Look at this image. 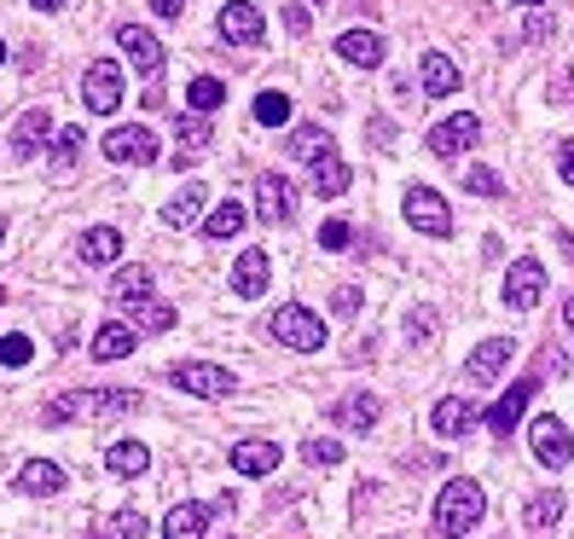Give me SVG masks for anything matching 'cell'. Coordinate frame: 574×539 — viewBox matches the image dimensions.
<instances>
[{
  "mask_svg": "<svg viewBox=\"0 0 574 539\" xmlns=\"http://www.w3.org/2000/svg\"><path fill=\"white\" fill-rule=\"evenodd\" d=\"M146 406L139 389H70V395L47 401V424H76V418H128Z\"/></svg>",
  "mask_w": 574,
  "mask_h": 539,
  "instance_id": "1",
  "label": "cell"
},
{
  "mask_svg": "<svg viewBox=\"0 0 574 539\" xmlns=\"http://www.w3.org/2000/svg\"><path fill=\"white\" fill-rule=\"evenodd\" d=\"M116 47L128 53V65H134L139 76H146V93H139V105H146V111H162V105H169V93H162V58H169V53H162V41H157L151 30H139V24H122V30H116Z\"/></svg>",
  "mask_w": 574,
  "mask_h": 539,
  "instance_id": "2",
  "label": "cell"
},
{
  "mask_svg": "<svg viewBox=\"0 0 574 539\" xmlns=\"http://www.w3.org/2000/svg\"><path fill=\"white\" fill-rule=\"evenodd\" d=\"M482 516H487V493L476 482H464V475H459V482L441 487V499H436V534L441 539H464Z\"/></svg>",
  "mask_w": 574,
  "mask_h": 539,
  "instance_id": "3",
  "label": "cell"
},
{
  "mask_svg": "<svg viewBox=\"0 0 574 539\" xmlns=\"http://www.w3.org/2000/svg\"><path fill=\"white\" fill-rule=\"evenodd\" d=\"M268 330L284 348H296V355H319V348H325V319L314 314V307H302V302H284L279 314L268 319Z\"/></svg>",
  "mask_w": 574,
  "mask_h": 539,
  "instance_id": "4",
  "label": "cell"
},
{
  "mask_svg": "<svg viewBox=\"0 0 574 539\" xmlns=\"http://www.w3.org/2000/svg\"><path fill=\"white\" fill-rule=\"evenodd\" d=\"M169 383L180 395H198V401H227L238 389V378L215 360H180V366H169Z\"/></svg>",
  "mask_w": 574,
  "mask_h": 539,
  "instance_id": "5",
  "label": "cell"
},
{
  "mask_svg": "<svg viewBox=\"0 0 574 539\" xmlns=\"http://www.w3.org/2000/svg\"><path fill=\"white\" fill-rule=\"evenodd\" d=\"M401 215L424 238H453V210H447V198L436 192V186H413L406 203H401Z\"/></svg>",
  "mask_w": 574,
  "mask_h": 539,
  "instance_id": "6",
  "label": "cell"
},
{
  "mask_svg": "<svg viewBox=\"0 0 574 539\" xmlns=\"http://www.w3.org/2000/svg\"><path fill=\"white\" fill-rule=\"evenodd\" d=\"M99 145H105V157H111V162H139V169H151V162L162 157L157 134H151V128H139V122H122V128H111Z\"/></svg>",
  "mask_w": 574,
  "mask_h": 539,
  "instance_id": "7",
  "label": "cell"
},
{
  "mask_svg": "<svg viewBox=\"0 0 574 539\" xmlns=\"http://www.w3.org/2000/svg\"><path fill=\"white\" fill-rule=\"evenodd\" d=\"M81 105H88L93 116H116L122 105V70L111 65V58H93L88 76H81Z\"/></svg>",
  "mask_w": 574,
  "mask_h": 539,
  "instance_id": "8",
  "label": "cell"
},
{
  "mask_svg": "<svg viewBox=\"0 0 574 539\" xmlns=\"http://www.w3.org/2000/svg\"><path fill=\"white\" fill-rule=\"evenodd\" d=\"M540 296H545V267L534 256H522L505 273V307L510 314H528V307H540Z\"/></svg>",
  "mask_w": 574,
  "mask_h": 539,
  "instance_id": "9",
  "label": "cell"
},
{
  "mask_svg": "<svg viewBox=\"0 0 574 539\" xmlns=\"http://www.w3.org/2000/svg\"><path fill=\"white\" fill-rule=\"evenodd\" d=\"M528 441H534V459L545 470H563L574 459V435L563 418H534V429H528Z\"/></svg>",
  "mask_w": 574,
  "mask_h": 539,
  "instance_id": "10",
  "label": "cell"
},
{
  "mask_svg": "<svg viewBox=\"0 0 574 539\" xmlns=\"http://www.w3.org/2000/svg\"><path fill=\"white\" fill-rule=\"evenodd\" d=\"M378 418H383V401L372 395V389H354V395H342V401L331 406V424L348 429V435H372Z\"/></svg>",
  "mask_w": 574,
  "mask_h": 539,
  "instance_id": "11",
  "label": "cell"
},
{
  "mask_svg": "<svg viewBox=\"0 0 574 539\" xmlns=\"http://www.w3.org/2000/svg\"><path fill=\"white\" fill-rule=\"evenodd\" d=\"M256 215H261V226H284L296 215V192H291V180L284 175H261L256 180Z\"/></svg>",
  "mask_w": 574,
  "mask_h": 539,
  "instance_id": "12",
  "label": "cell"
},
{
  "mask_svg": "<svg viewBox=\"0 0 574 539\" xmlns=\"http://www.w3.org/2000/svg\"><path fill=\"white\" fill-rule=\"evenodd\" d=\"M215 30H221V41H227V47H256L268 24H261V12L250 7V0H233V7H221Z\"/></svg>",
  "mask_w": 574,
  "mask_h": 539,
  "instance_id": "13",
  "label": "cell"
},
{
  "mask_svg": "<svg viewBox=\"0 0 574 539\" xmlns=\"http://www.w3.org/2000/svg\"><path fill=\"white\" fill-rule=\"evenodd\" d=\"M482 139V122L476 116H447V122H436V128H429V151L436 157H459V151H470V145Z\"/></svg>",
  "mask_w": 574,
  "mask_h": 539,
  "instance_id": "14",
  "label": "cell"
},
{
  "mask_svg": "<svg viewBox=\"0 0 574 539\" xmlns=\"http://www.w3.org/2000/svg\"><path fill=\"white\" fill-rule=\"evenodd\" d=\"M510 355H517V343H510V337H487L476 355L464 360L470 383H499V378H505V366H510Z\"/></svg>",
  "mask_w": 574,
  "mask_h": 539,
  "instance_id": "15",
  "label": "cell"
},
{
  "mask_svg": "<svg viewBox=\"0 0 574 539\" xmlns=\"http://www.w3.org/2000/svg\"><path fill=\"white\" fill-rule=\"evenodd\" d=\"M383 47H389V41L378 30H348V35H337V58H342V65H354V70H378L383 65Z\"/></svg>",
  "mask_w": 574,
  "mask_h": 539,
  "instance_id": "16",
  "label": "cell"
},
{
  "mask_svg": "<svg viewBox=\"0 0 574 539\" xmlns=\"http://www.w3.org/2000/svg\"><path fill=\"white\" fill-rule=\"evenodd\" d=\"M429 429H436L441 441H459V435L476 429V406L459 401V395H447V401H436V412H429Z\"/></svg>",
  "mask_w": 574,
  "mask_h": 539,
  "instance_id": "17",
  "label": "cell"
},
{
  "mask_svg": "<svg viewBox=\"0 0 574 539\" xmlns=\"http://www.w3.org/2000/svg\"><path fill=\"white\" fill-rule=\"evenodd\" d=\"M418 81H424V99H447V93H459V65L447 53H424Z\"/></svg>",
  "mask_w": 574,
  "mask_h": 539,
  "instance_id": "18",
  "label": "cell"
},
{
  "mask_svg": "<svg viewBox=\"0 0 574 539\" xmlns=\"http://www.w3.org/2000/svg\"><path fill=\"white\" fill-rule=\"evenodd\" d=\"M151 290H157V279L146 273V267H122V273L111 279V307H146L151 302Z\"/></svg>",
  "mask_w": 574,
  "mask_h": 539,
  "instance_id": "19",
  "label": "cell"
},
{
  "mask_svg": "<svg viewBox=\"0 0 574 539\" xmlns=\"http://www.w3.org/2000/svg\"><path fill=\"white\" fill-rule=\"evenodd\" d=\"M18 493H30V499H53V493H65V470L53 459H30L18 470Z\"/></svg>",
  "mask_w": 574,
  "mask_h": 539,
  "instance_id": "20",
  "label": "cell"
},
{
  "mask_svg": "<svg viewBox=\"0 0 574 539\" xmlns=\"http://www.w3.org/2000/svg\"><path fill=\"white\" fill-rule=\"evenodd\" d=\"M284 464V452L273 441H233V470L238 475H273Z\"/></svg>",
  "mask_w": 574,
  "mask_h": 539,
  "instance_id": "21",
  "label": "cell"
},
{
  "mask_svg": "<svg viewBox=\"0 0 574 539\" xmlns=\"http://www.w3.org/2000/svg\"><path fill=\"white\" fill-rule=\"evenodd\" d=\"M268 279H273L268 250H244V256H238V267H233V290H238V296H261V290H268Z\"/></svg>",
  "mask_w": 574,
  "mask_h": 539,
  "instance_id": "22",
  "label": "cell"
},
{
  "mask_svg": "<svg viewBox=\"0 0 574 539\" xmlns=\"http://www.w3.org/2000/svg\"><path fill=\"white\" fill-rule=\"evenodd\" d=\"M210 516H215V505H175L169 510V523H162V539H203L210 534Z\"/></svg>",
  "mask_w": 574,
  "mask_h": 539,
  "instance_id": "23",
  "label": "cell"
},
{
  "mask_svg": "<svg viewBox=\"0 0 574 539\" xmlns=\"http://www.w3.org/2000/svg\"><path fill=\"white\" fill-rule=\"evenodd\" d=\"M76 256L88 261V267H111L122 256V233H116V226H93V233H81Z\"/></svg>",
  "mask_w": 574,
  "mask_h": 539,
  "instance_id": "24",
  "label": "cell"
},
{
  "mask_svg": "<svg viewBox=\"0 0 574 539\" xmlns=\"http://www.w3.org/2000/svg\"><path fill=\"white\" fill-rule=\"evenodd\" d=\"M528 395H534V378H528V383H517V389H510V395H505L494 412H487V429H494L499 441H510V429H517V418H522Z\"/></svg>",
  "mask_w": 574,
  "mask_h": 539,
  "instance_id": "25",
  "label": "cell"
},
{
  "mask_svg": "<svg viewBox=\"0 0 574 539\" xmlns=\"http://www.w3.org/2000/svg\"><path fill=\"white\" fill-rule=\"evenodd\" d=\"M47 134H53V116L47 111H24V122L12 128V157H35L41 145H47Z\"/></svg>",
  "mask_w": 574,
  "mask_h": 539,
  "instance_id": "26",
  "label": "cell"
},
{
  "mask_svg": "<svg viewBox=\"0 0 574 539\" xmlns=\"http://www.w3.org/2000/svg\"><path fill=\"white\" fill-rule=\"evenodd\" d=\"M139 348V330L134 325H99L93 330V360H122Z\"/></svg>",
  "mask_w": 574,
  "mask_h": 539,
  "instance_id": "27",
  "label": "cell"
},
{
  "mask_svg": "<svg viewBox=\"0 0 574 539\" xmlns=\"http://www.w3.org/2000/svg\"><path fill=\"white\" fill-rule=\"evenodd\" d=\"M198 215H203V186H180V192L162 203V221H169L175 233L180 226H198Z\"/></svg>",
  "mask_w": 574,
  "mask_h": 539,
  "instance_id": "28",
  "label": "cell"
},
{
  "mask_svg": "<svg viewBox=\"0 0 574 539\" xmlns=\"http://www.w3.org/2000/svg\"><path fill=\"white\" fill-rule=\"evenodd\" d=\"M146 464H151V452L139 447V441H116V447L105 452V470H111V475H122V482H134V475H146Z\"/></svg>",
  "mask_w": 574,
  "mask_h": 539,
  "instance_id": "29",
  "label": "cell"
},
{
  "mask_svg": "<svg viewBox=\"0 0 574 539\" xmlns=\"http://www.w3.org/2000/svg\"><path fill=\"white\" fill-rule=\"evenodd\" d=\"M314 192H319V198H342V192H348V162H342L337 151L314 157Z\"/></svg>",
  "mask_w": 574,
  "mask_h": 539,
  "instance_id": "30",
  "label": "cell"
},
{
  "mask_svg": "<svg viewBox=\"0 0 574 539\" xmlns=\"http://www.w3.org/2000/svg\"><path fill=\"white\" fill-rule=\"evenodd\" d=\"M563 510H569L563 493H534V499H528V516H522V523L534 528V534H545V528H558V523H563Z\"/></svg>",
  "mask_w": 574,
  "mask_h": 539,
  "instance_id": "31",
  "label": "cell"
},
{
  "mask_svg": "<svg viewBox=\"0 0 574 539\" xmlns=\"http://www.w3.org/2000/svg\"><path fill=\"white\" fill-rule=\"evenodd\" d=\"M187 105H192L198 116L221 111V105H227V81H221V76H198L192 88H187Z\"/></svg>",
  "mask_w": 574,
  "mask_h": 539,
  "instance_id": "32",
  "label": "cell"
},
{
  "mask_svg": "<svg viewBox=\"0 0 574 539\" xmlns=\"http://www.w3.org/2000/svg\"><path fill=\"white\" fill-rule=\"evenodd\" d=\"M284 145H291V157L314 162V157H325V151H331V134H325L319 122H302V128H296L291 139H284Z\"/></svg>",
  "mask_w": 574,
  "mask_h": 539,
  "instance_id": "33",
  "label": "cell"
},
{
  "mask_svg": "<svg viewBox=\"0 0 574 539\" xmlns=\"http://www.w3.org/2000/svg\"><path fill=\"white\" fill-rule=\"evenodd\" d=\"M175 134H180V151H187V157H198V151H210V139H215V128H210V116H180L175 122Z\"/></svg>",
  "mask_w": 574,
  "mask_h": 539,
  "instance_id": "34",
  "label": "cell"
},
{
  "mask_svg": "<svg viewBox=\"0 0 574 539\" xmlns=\"http://www.w3.org/2000/svg\"><path fill=\"white\" fill-rule=\"evenodd\" d=\"M244 233V203H221V210L203 221V238H233Z\"/></svg>",
  "mask_w": 574,
  "mask_h": 539,
  "instance_id": "35",
  "label": "cell"
},
{
  "mask_svg": "<svg viewBox=\"0 0 574 539\" xmlns=\"http://www.w3.org/2000/svg\"><path fill=\"white\" fill-rule=\"evenodd\" d=\"M256 122H261V128H279V122H291V93H261V99H256Z\"/></svg>",
  "mask_w": 574,
  "mask_h": 539,
  "instance_id": "36",
  "label": "cell"
},
{
  "mask_svg": "<svg viewBox=\"0 0 574 539\" xmlns=\"http://www.w3.org/2000/svg\"><path fill=\"white\" fill-rule=\"evenodd\" d=\"M81 139H88L81 128H58L53 134V169H70V162L81 157Z\"/></svg>",
  "mask_w": 574,
  "mask_h": 539,
  "instance_id": "37",
  "label": "cell"
},
{
  "mask_svg": "<svg viewBox=\"0 0 574 539\" xmlns=\"http://www.w3.org/2000/svg\"><path fill=\"white\" fill-rule=\"evenodd\" d=\"M302 459L319 464V470H331V464H342V441H331V435H314V441L302 447Z\"/></svg>",
  "mask_w": 574,
  "mask_h": 539,
  "instance_id": "38",
  "label": "cell"
},
{
  "mask_svg": "<svg viewBox=\"0 0 574 539\" xmlns=\"http://www.w3.org/2000/svg\"><path fill=\"white\" fill-rule=\"evenodd\" d=\"M111 534L116 539H151V523H146V510H116L111 516Z\"/></svg>",
  "mask_w": 574,
  "mask_h": 539,
  "instance_id": "39",
  "label": "cell"
},
{
  "mask_svg": "<svg viewBox=\"0 0 574 539\" xmlns=\"http://www.w3.org/2000/svg\"><path fill=\"white\" fill-rule=\"evenodd\" d=\"M139 330H151V337L175 330V307L169 302H146V307H139Z\"/></svg>",
  "mask_w": 574,
  "mask_h": 539,
  "instance_id": "40",
  "label": "cell"
},
{
  "mask_svg": "<svg viewBox=\"0 0 574 539\" xmlns=\"http://www.w3.org/2000/svg\"><path fill=\"white\" fill-rule=\"evenodd\" d=\"M30 355H35L30 337H18V330H12V337H0V366H30Z\"/></svg>",
  "mask_w": 574,
  "mask_h": 539,
  "instance_id": "41",
  "label": "cell"
},
{
  "mask_svg": "<svg viewBox=\"0 0 574 539\" xmlns=\"http://www.w3.org/2000/svg\"><path fill=\"white\" fill-rule=\"evenodd\" d=\"M406 337H413V343L436 337V307H413V314H406Z\"/></svg>",
  "mask_w": 574,
  "mask_h": 539,
  "instance_id": "42",
  "label": "cell"
},
{
  "mask_svg": "<svg viewBox=\"0 0 574 539\" xmlns=\"http://www.w3.org/2000/svg\"><path fill=\"white\" fill-rule=\"evenodd\" d=\"M319 244H325V250H348V244H354V226H348V221H325L319 226Z\"/></svg>",
  "mask_w": 574,
  "mask_h": 539,
  "instance_id": "43",
  "label": "cell"
},
{
  "mask_svg": "<svg viewBox=\"0 0 574 539\" xmlns=\"http://www.w3.org/2000/svg\"><path fill=\"white\" fill-rule=\"evenodd\" d=\"M464 186H470V192H476V198H499V192H505L494 169H470V175H464Z\"/></svg>",
  "mask_w": 574,
  "mask_h": 539,
  "instance_id": "44",
  "label": "cell"
},
{
  "mask_svg": "<svg viewBox=\"0 0 574 539\" xmlns=\"http://www.w3.org/2000/svg\"><path fill=\"white\" fill-rule=\"evenodd\" d=\"M331 314L348 319V314H360V284H342L337 296H331Z\"/></svg>",
  "mask_w": 574,
  "mask_h": 539,
  "instance_id": "45",
  "label": "cell"
},
{
  "mask_svg": "<svg viewBox=\"0 0 574 539\" xmlns=\"http://www.w3.org/2000/svg\"><path fill=\"white\" fill-rule=\"evenodd\" d=\"M284 30H291V35H307V30H314V18H307V7H284Z\"/></svg>",
  "mask_w": 574,
  "mask_h": 539,
  "instance_id": "46",
  "label": "cell"
},
{
  "mask_svg": "<svg viewBox=\"0 0 574 539\" xmlns=\"http://www.w3.org/2000/svg\"><path fill=\"white\" fill-rule=\"evenodd\" d=\"M551 35H558V24L540 12V18H528V35H522V41H534V47H540V41H551Z\"/></svg>",
  "mask_w": 574,
  "mask_h": 539,
  "instance_id": "47",
  "label": "cell"
},
{
  "mask_svg": "<svg viewBox=\"0 0 574 539\" xmlns=\"http://www.w3.org/2000/svg\"><path fill=\"white\" fill-rule=\"evenodd\" d=\"M365 134H372V145H395V122L378 116V122H365Z\"/></svg>",
  "mask_w": 574,
  "mask_h": 539,
  "instance_id": "48",
  "label": "cell"
},
{
  "mask_svg": "<svg viewBox=\"0 0 574 539\" xmlns=\"http://www.w3.org/2000/svg\"><path fill=\"white\" fill-rule=\"evenodd\" d=\"M558 175H563V186H574V139L558 145Z\"/></svg>",
  "mask_w": 574,
  "mask_h": 539,
  "instance_id": "49",
  "label": "cell"
},
{
  "mask_svg": "<svg viewBox=\"0 0 574 539\" xmlns=\"http://www.w3.org/2000/svg\"><path fill=\"white\" fill-rule=\"evenodd\" d=\"M151 12L157 18H180V12H187V0H151Z\"/></svg>",
  "mask_w": 574,
  "mask_h": 539,
  "instance_id": "50",
  "label": "cell"
},
{
  "mask_svg": "<svg viewBox=\"0 0 574 539\" xmlns=\"http://www.w3.org/2000/svg\"><path fill=\"white\" fill-rule=\"evenodd\" d=\"M30 7H35V12H58L65 0H30Z\"/></svg>",
  "mask_w": 574,
  "mask_h": 539,
  "instance_id": "51",
  "label": "cell"
},
{
  "mask_svg": "<svg viewBox=\"0 0 574 539\" xmlns=\"http://www.w3.org/2000/svg\"><path fill=\"white\" fill-rule=\"evenodd\" d=\"M563 319H569V330H574V296L563 302Z\"/></svg>",
  "mask_w": 574,
  "mask_h": 539,
  "instance_id": "52",
  "label": "cell"
},
{
  "mask_svg": "<svg viewBox=\"0 0 574 539\" xmlns=\"http://www.w3.org/2000/svg\"><path fill=\"white\" fill-rule=\"evenodd\" d=\"M88 539H116V534H111V528H93V534H88Z\"/></svg>",
  "mask_w": 574,
  "mask_h": 539,
  "instance_id": "53",
  "label": "cell"
},
{
  "mask_svg": "<svg viewBox=\"0 0 574 539\" xmlns=\"http://www.w3.org/2000/svg\"><path fill=\"white\" fill-rule=\"evenodd\" d=\"M517 7H545V0H517Z\"/></svg>",
  "mask_w": 574,
  "mask_h": 539,
  "instance_id": "54",
  "label": "cell"
},
{
  "mask_svg": "<svg viewBox=\"0 0 574 539\" xmlns=\"http://www.w3.org/2000/svg\"><path fill=\"white\" fill-rule=\"evenodd\" d=\"M0 244H7V221H0Z\"/></svg>",
  "mask_w": 574,
  "mask_h": 539,
  "instance_id": "55",
  "label": "cell"
},
{
  "mask_svg": "<svg viewBox=\"0 0 574 539\" xmlns=\"http://www.w3.org/2000/svg\"><path fill=\"white\" fill-rule=\"evenodd\" d=\"M0 58H7V41H0Z\"/></svg>",
  "mask_w": 574,
  "mask_h": 539,
  "instance_id": "56",
  "label": "cell"
}]
</instances>
